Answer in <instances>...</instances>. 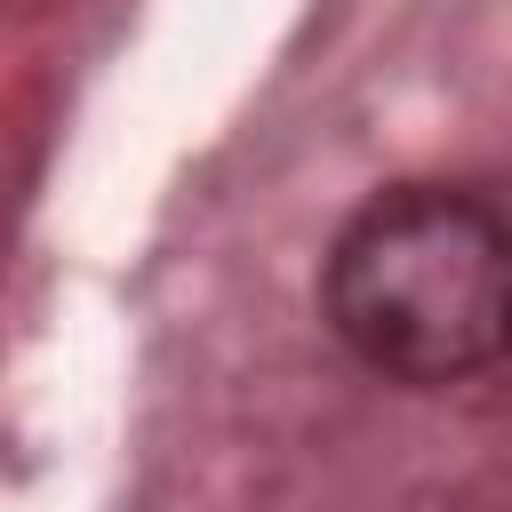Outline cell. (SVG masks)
I'll use <instances>...</instances> for the list:
<instances>
[{
  "label": "cell",
  "mask_w": 512,
  "mask_h": 512,
  "mask_svg": "<svg viewBox=\"0 0 512 512\" xmlns=\"http://www.w3.org/2000/svg\"><path fill=\"white\" fill-rule=\"evenodd\" d=\"M328 328L392 384H464L512 352V224L448 184L376 192L328 248Z\"/></svg>",
  "instance_id": "obj_1"
}]
</instances>
